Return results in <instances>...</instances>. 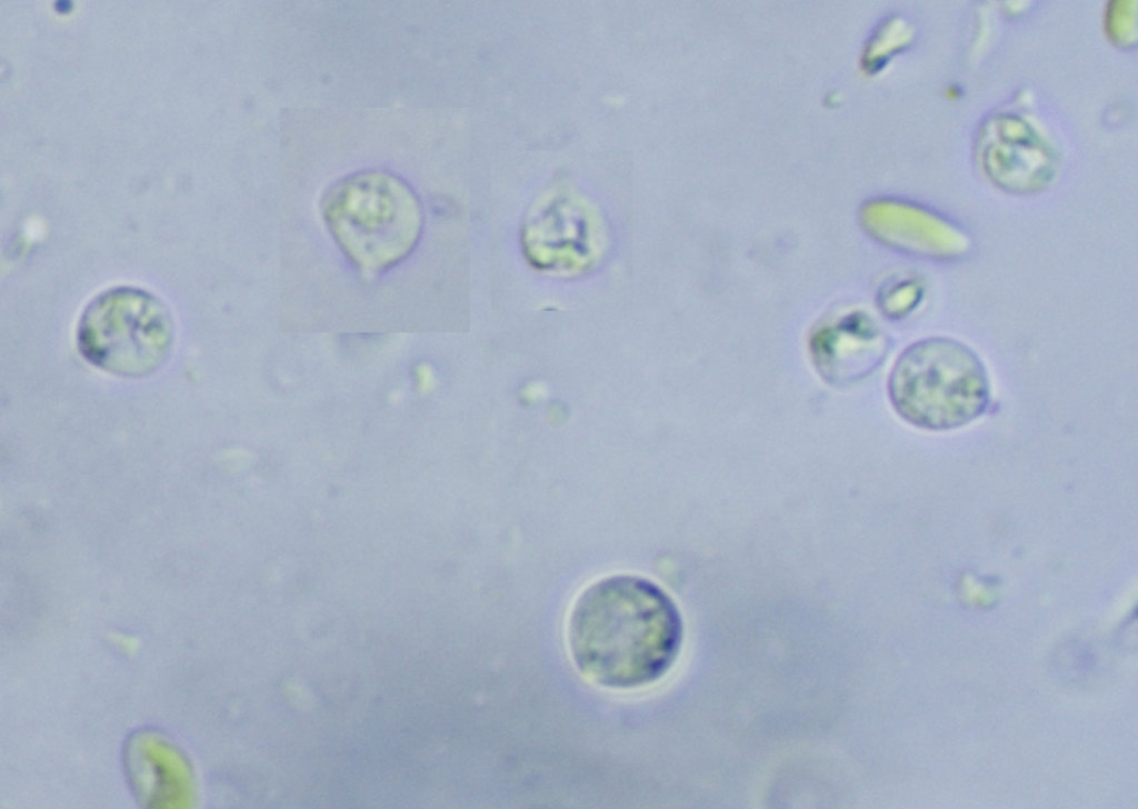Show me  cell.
<instances>
[{"mask_svg":"<svg viewBox=\"0 0 1138 809\" xmlns=\"http://www.w3.org/2000/svg\"><path fill=\"white\" fill-rule=\"evenodd\" d=\"M672 598L652 580L629 573L600 578L575 600L568 649L579 672L608 689L642 688L662 678L682 642Z\"/></svg>","mask_w":1138,"mask_h":809,"instance_id":"1","label":"cell"},{"mask_svg":"<svg viewBox=\"0 0 1138 809\" xmlns=\"http://www.w3.org/2000/svg\"><path fill=\"white\" fill-rule=\"evenodd\" d=\"M897 415L921 429H957L979 418L990 401L987 369L967 344L947 337L906 348L888 379Z\"/></svg>","mask_w":1138,"mask_h":809,"instance_id":"2","label":"cell"},{"mask_svg":"<svg viewBox=\"0 0 1138 809\" xmlns=\"http://www.w3.org/2000/svg\"><path fill=\"white\" fill-rule=\"evenodd\" d=\"M322 213L342 252L367 277L402 260L421 230L416 196L383 172L357 173L337 182L323 198Z\"/></svg>","mask_w":1138,"mask_h":809,"instance_id":"3","label":"cell"},{"mask_svg":"<svg viewBox=\"0 0 1138 809\" xmlns=\"http://www.w3.org/2000/svg\"><path fill=\"white\" fill-rule=\"evenodd\" d=\"M174 339L171 314L150 292L117 287L99 293L77 329L80 353L90 363L123 376H141L169 356Z\"/></svg>","mask_w":1138,"mask_h":809,"instance_id":"4","label":"cell"}]
</instances>
